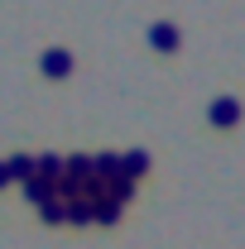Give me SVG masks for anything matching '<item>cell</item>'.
Returning a JSON list of instances; mask_svg holds the SVG:
<instances>
[{
  "label": "cell",
  "instance_id": "cell-14",
  "mask_svg": "<svg viewBox=\"0 0 245 249\" xmlns=\"http://www.w3.org/2000/svg\"><path fill=\"white\" fill-rule=\"evenodd\" d=\"M0 187H10V168H5V158H0Z\"/></svg>",
  "mask_w": 245,
  "mask_h": 249
},
{
  "label": "cell",
  "instance_id": "cell-7",
  "mask_svg": "<svg viewBox=\"0 0 245 249\" xmlns=\"http://www.w3.org/2000/svg\"><path fill=\"white\" fill-rule=\"evenodd\" d=\"M62 178H72V182H87V178H92V158H87V154L62 158Z\"/></svg>",
  "mask_w": 245,
  "mask_h": 249
},
{
  "label": "cell",
  "instance_id": "cell-11",
  "mask_svg": "<svg viewBox=\"0 0 245 249\" xmlns=\"http://www.w3.org/2000/svg\"><path fill=\"white\" fill-rule=\"evenodd\" d=\"M106 196H111V201H130V196H135V182H130V178H125V173H116V178H111V182H106Z\"/></svg>",
  "mask_w": 245,
  "mask_h": 249
},
{
  "label": "cell",
  "instance_id": "cell-5",
  "mask_svg": "<svg viewBox=\"0 0 245 249\" xmlns=\"http://www.w3.org/2000/svg\"><path fill=\"white\" fill-rule=\"evenodd\" d=\"M24 196H29L34 206H43V201H58V192H53V182H48V178H39V173H34L29 182H24Z\"/></svg>",
  "mask_w": 245,
  "mask_h": 249
},
{
  "label": "cell",
  "instance_id": "cell-2",
  "mask_svg": "<svg viewBox=\"0 0 245 249\" xmlns=\"http://www.w3.org/2000/svg\"><path fill=\"white\" fill-rule=\"evenodd\" d=\"M149 43L159 48V53H178V43H183V34H178V24H168V19H159V24H149Z\"/></svg>",
  "mask_w": 245,
  "mask_h": 249
},
{
  "label": "cell",
  "instance_id": "cell-12",
  "mask_svg": "<svg viewBox=\"0 0 245 249\" xmlns=\"http://www.w3.org/2000/svg\"><path fill=\"white\" fill-rule=\"evenodd\" d=\"M67 225H92V201H87V196L67 201Z\"/></svg>",
  "mask_w": 245,
  "mask_h": 249
},
{
  "label": "cell",
  "instance_id": "cell-1",
  "mask_svg": "<svg viewBox=\"0 0 245 249\" xmlns=\"http://www.w3.org/2000/svg\"><path fill=\"white\" fill-rule=\"evenodd\" d=\"M207 120L216 129H231V124H241V101L236 96H216L212 106H207Z\"/></svg>",
  "mask_w": 245,
  "mask_h": 249
},
{
  "label": "cell",
  "instance_id": "cell-13",
  "mask_svg": "<svg viewBox=\"0 0 245 249\" xmlns=\"http://www.w3.org/2000/svg\"><path fill=\"white\" fill-rule=\"evenodd\" d=\"M39 216H43V225H62L67 220V201H43Z\"/></svg>",
  "mask_w": 245,
  "mask_h": 249
},
{
  "label": "cell",
  "instance_id": "cell-10",
  "mask_svg": "<svg viewBox=\"0 0 245 249\" xmlns=\"http://www.w3.org/2000/svg\"><path fill=\"white\" fill-rule=\"evenodd\" d=\"M34 173L48 178V182H58V178H62V158L58 154H39V158H34Z\"/></svg>",
  "mask_w": 245,
  "mask_h": 249
},
{
  "label": "cell",
  "instance_id": "cell-4",
  "mask_svg": "<svg viewBox=\"0 0 245 249\" xmlns=\"http://www.w3.org/2000/svg\"><path fill=\"white\" fill-rule=\"evenodd\" d=\"M121 173L135 182V178H144L149 173V149H130V154H121Z\"/></svg>",
  "mask_w": 245,
  "mask_h": 249
},
{
  "label": "cell",
  "instance_id": "cell-3",
  "mask_svg": "<svg viewBox=\"0 0 245 249\" xmlns=\"http://www.w3.org/2000/svg\"><path fill=\"white\" fill-rule=\"evenodd\" d=\"M39 72H43V77H67V72H72V53H67V48H43Z\"/></svg>",
  "mask_w": 245,
  "mask_h": 249
},
{
  "label": "cell",
  "instance_id": "cell-6",
  "mask_svg": "<svg viewBox=\"0 0 245 249\" xmlns=\"http://www.w3.org/2000/svg\"><path fill=\"white\" fill-rule=\"evenodd\" d=\"M121 216H125V206H121V201H111V196L92 201V220H96V225H116Z\"/></svg>",
  "mask_w": 245,
  "mask_h": 249
},
{
  "label": "cell",
  "instance_id": "cell-9",
  "mask_svg": "<svg viewBox=\"0 0 245 249\" xmlns=\"http://www.w3.org/2000/svg\"><path fill=\"white\" fill-rule=\"evenodd\" d=\"M5 168H10V182H29V178H34V158H29V154L5 158Z\"/></svg>",
  "mask_w": 245,
  "mask_h": 249
},
{
  "label": "cell",
  "instance_id": "cell-8",
  "mask_svg": "<svg viewBox=\"0 0 245 249\" xmlns=\"http://www.w3.org/2000/svg\"><path fill=\"white\" fill-rule=\"evenodd\" d=\"M116 173H121V154H96V158H92V178L111 182Z\"/></svg>",
  "mask_w": 245,
  "mask_h": 249
}]
</instances>
